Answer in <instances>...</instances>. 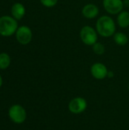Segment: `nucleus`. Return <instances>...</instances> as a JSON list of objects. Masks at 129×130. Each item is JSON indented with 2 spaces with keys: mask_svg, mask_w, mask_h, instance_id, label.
<instances>
[{
  "mask_svg": "<svg viewBox=\"0 0 129 130\" xmlns=\"http://www.w3.org/2000/svg\"><path fill=\"white\" fill-rule=\"evenodd\" d=\"M97 32L102 37H109L115 34L116 24L112 18L107 15L100 17L96 24Z\"/></svg>",
  "mask_w": 129,
  "mask_h": 130,
  "instance_id": "obj_1",
  "label": "nucleus"
},
{
  "mask_svg": "<svg viewBox=\"0 0 129 130\" xmlns=\"http://www.w3.org/2000/svg\"><path fill=\"white\" fill-rule=\"evenodd\" d=\"M10 56L5 53H0V69H6L10 66Z\"/></svg>",
  "mask_w": 129,
  "mask_h": 130,
  "instance_id": "obj_13",
  "label": "nucleus"
},
{
  "mask_svg": "<svg viewBox=\"0 0 129 130\" xmlns=\"http://www.w3.org/2000/svg\"><path fill=\"white\" fill-rule=\"evenodd\" d=\"M105 10L111 14H119L123 9V2L122 0H103Z\"/></svg>",
  "mask_w": 129,
  "mask_h": 130,
  "instance_id": "obj_7",
  "label": "nucleus"
},
{
  "mask_svg": "<svg viewBox=\"0 0 129 130\" xmlns=\"http://www.w3.org/2000/svg\"><path fill=\"white\" fill-rule=\"evenodd\" d=\"M2 85V76L0 75V87Z\"/></svg>",
  "mask_w": 129,
  "mask_h": 130,
  "instance_id": "obj_17",
  "label": "nucleus"
},
{
  "mask_svg": "<svg viewBox=\"0 0 129 130\" xmlns=\"http://www.w3.org/2000/svg\"><path fill=\"white\" fill-rule=\"evenodd\" d=\"M11 14L16 20H21L25 14L24 6L19 2L14 3L11 7Z\"/></svg>",
  "mask_w": 129,
  "mask_h": 130,
  "instance_id": "obj_10",
  "label": "nucleus"
},
{
  "mask_svg": "<svg viewBox=\"0 0 129 130\" xmlns=\"http://www.w3.org/2000/svg\"><path fill=\"white\" fill-rule=\"evenodd\" d=\"M58 0H40L43 5L47 8H52L57 4Z\"/></svg>",
  "mask_w": 129,
  "mask_h": 130,
  "instance_id": "obj_15",
  "label": "nucleus"
},
{
  "mask_svg": "<svg viewBox=\"0 0 129 130\" xmlns=\"http://www.w3.org/2000/svg\"><path fill=\"white\" fill-rule=\"evenodd\" d=\"M82 14L86 18L92 19L98 15L99 8L94 4H87L84 6L82 9Z\"/></svg>",
  "mask_w": 129,
  "mask_h": 130,
  "instance_id": "obj_9",
  "label": "nucleus"
},
{
  "mask_svg": "<svg viewBox=\"0 0 129 130\" xmlns=\"http://www.w3.org/2000/svg\"><path fill=\"white\" fill-rule=\"evenodd\" d=\"M8 116L14 123L21 124L25 121L27 118V113L21 105L14 104L10 107L8 110Z\"/></svg>",
  "mask_w": 129,
  "mask_h": 130,
  "instance_id": "obj_4",
  "label": "nucleus"
},
{
  "mask_svg": "<svg viewBox=\"0 0 129 130\" xmlns=\"http://www.w3.org/2000/svg\"><path fill=\"white\" fill-rule=\"evenodd\" d=\"M128 89H129V85H128Z\"/></svg>",
  "mask_w": 129,
  "mask_h": 130,
  "instance_id": "obj_18",
  "label": "nucleus"
},
{
  "mask_svg": "<svg viewBox=\"0 0 129 130\" xmlns=\"http://www.w3.org/2000/svg\"><path fill=\"white\" fill-rule=\"evenodd\" d=\"M93 50L97 55H103L105 52V46L103 43L97 42L93 45Z\"/></svg>",
  "mask_w": 129,
  "mask_h": 130,
  "instance_id": "obj_14",
  "label": "nucleus"
},
{
  "mask_svg": "<svg viewBox=\"0 0 129 130\" xmlns=\"http://www.w3.org/2000/svg\"><path fill=\"white\" fill-rule=\"evenodd\" d=\"M17 23L16 19L5 15L0 18V34L4 37H9L16 33Z\"/></svg>",
  "mask_w": 129,
  "mask_h": 130,
  "instance_id": "obj_2",
  "label": "nucleus"
},
{
  "mask_svg": "<svg viewBox=\"0 0 129 130\" xmlns=\"http://www.w3.org/2000/svg\"><path fill=\"white\" fill-rule=\"evenodd\" d=\"M16 39L22 45L28 44L32 40V31L27 26H21L16 31Z\"/></svg>",
  "mask_w": 129,
  "mask_h": 130,
  "instance_id": "obj_6",
  "label": "nucleus"
},
{
  "mask_svg": "<svg viewBox=\"0 0 129 130\" xmlns=\"http://www.w3.org/2000/svg\"><path fill=\"white\" fill-rule=\"evenodd\" d=\"M68 107L71 113L81 114L86 110L87 107V102L85 98L77 97L70 101Z\"/></svg>",
  "mask_w": 129,
  "mask_h": 130,
  "instance_id": "obj_5",
  "label": "nucleus"
},
{
  "mask_svg": "<svg viewBox=\"0 0 129 130\" xmlns=\"http://www.w3.org/2000/svg\"><path fill=\"white\" fill-rule=\"evenodd\" d=\"M117 22L121 27H128L129 26V12L126 11H122L118 15Z\"/></svg>",
  "mask_w": 129,
  "mask_h": 130,
  "instance_id": "obj_11",
  "label": "nucleus"
},
{
  "mask_svg": "<svg viewBox=\"0 0 129 130\" xmlns=\"http://www.w3.org/2000/svg\"><path fill=\"white\" fill-rule=\"evenodd\" d=\"M108 69L106 66L100 62L94 63L90 68V73L92 76L98 80L104 79L108 75Z\"/></svg>",
  "mask_w": 129,
  "mask_h": 130,
  "instance_id": "obj_8",
  "label": "nucleus"
},
{
  "mask_svg": "<svg viewBox=\"0 0 129 130\" xmlns=\"http://www.w3.org/2000/svg\"><path fill=\"white\" fill-rule=\"evenodd\" d=\"M113 38H114V40L116 43V44L120 45V46H124V45L127 44V43L128 41V38L127 35L122 32H118V33L115 34Z\"/></svg>",
  "mask_w": 129,
  "mask_h": 130,
  "instance_id": "obj_12",
  "label": "nucleus"
},
{
  "mask_svg": "<svg viewBox=\"0 0 129 130\" xmlns=\"http://www.w3.org/2000/svg\"><path fill=\"white\" fill-rule=\"evenodd\" d=\"M80 37L84 44L93 46L97 42V32L90 26H84L81 30Z\"/></svg>",
  "mask_w": 129,
  "mask_h": 130,
  "instance_id": "obj_3",
  "label": "nucleus"
},
{
  "mask_svg": "<svg viewBox=\"0 0 129 130\" xmlns=\"http://www.w3.org/2000/svg\"><path fill=\"white\" fill-rule=\"evenodd\" d=\"M107 76H108V77H113V72H109Z\"/></svg>",
  "mask_w": 129,
  "mask_h": 130,
  "instance_id": "obj_16",
  "label": "nucleus"
}]
</instances>
